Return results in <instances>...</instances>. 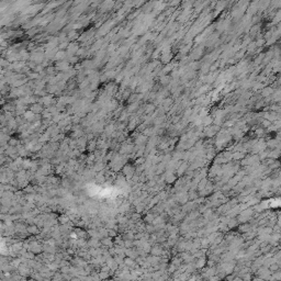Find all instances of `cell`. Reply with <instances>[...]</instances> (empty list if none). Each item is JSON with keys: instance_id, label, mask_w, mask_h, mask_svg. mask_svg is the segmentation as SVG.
Instances as JSON below:
<instances>
[{"instance_id": "cell-1", "label": "cell", "mask_w": 281, "mask_h": 281, "mask_svg": "<svg viewBox=\"0 0 281 281\" xmlns=\"http://www.w3.org/2000/svg\"><path fill=\"white\" fill-rule=\"evenodd\" d=\"M256 276L258 277V278L263 279V280H271L272 272H271L267 267H260V268L257 270Z\"/></svg>"}, {"instance_id": "cell-2", "label": "cell", "mask_w": 281, "mask_h": 281, "mask_svg": "<svg viewBox=\"0 0 281 281\" xmlns=\"http://www.w3.org/2000/svg\"><path fill=\"white\" fill-rule=\"evenodd\" d=\"M125 263H126V265H128V267H134V266H135V265H134V263H134V260H132V259H130V258L125 259Z\"/></svg>"}, {"instance_id": "cell-3", "label": "cell", "mask_w": 281, "mask_h": 281, "mask_svg": "<svg viewBox=\"0 0 281 281\" xmlns=\"http://www.w3.org/2000/svg\"><path fill=\"white\" fill-rule=\"evenodd\" d=\"M251 281H265V280H263V279H260V278H258V277H257V278L253 279Z\"/></svg>"}]
</instances>
